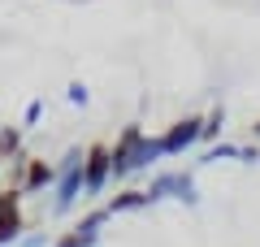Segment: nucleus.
Here are the masks:
<instances>
[{
    "mask_svg": "<svg viewBox=\"0 0 260 247\" xmlns=\"http://www.w3.org/2000/svg\"><path fill=\"white\" fill-rule=\"evenodd\" d=\"M83 156H87V147L74 143L52 165L56 174H52V187H48V212L52 217H65V212H74L83 204Z\"/></svg>",
    "mask_w": 260,
    "mask_h": 247,
    "instance_id": "nucleus-1",
    "label": "nucleus"
},
{
    "mask_svg": "<svg viewBox=\"0 0 260 247\" xmlns=\"http://www.w3.org/2000/svg\"><path fill=\"white\" fill-rule=\"evenodd\" d=\"M148 200L152 204H182V208H200V187H195V169H156L148 178Z\"/></svg>",
    "mask_w": 260,
    "mask_h": 247,
    "instance_id": "nucleus-2",
    "label": "nucleus"
},
{
    "mask_svg": "<svg viewBox=\"0 0 260 247\" xmlns=\"http://www.w3.org/2000/svg\"><path fill=\"white\" fill-rule=\"evenodd\" d=\"M143 126H135V121H130V126H121V135L113 139L109 143V165H113V182H121L126 187L130 178L139 174V152H143Z\"/></svg>",
    "mask_w": 260,
    "mask_h": 247,
    "instance_id": "nucleus-3",
    "label": "nucleus"
},
{
    "mask_svg": "<svg viewBox=\"0 0 260 247\" xmlns=\"http://www.w3.org/2000/svg\"><path fill=\"white\" fill-rule=\"evenodd\" d=\"M113 187V165H109V143H87L83 156V200L95 204Z\"/></svg>",
    "mask_w": 260,
    "mask_h": 247,
    "instance_id": "nucleus-4",
    "label": "nucleus"
},
{
    "mask_svg": "<svg viewBox=\"0 0 260 247\" xmlns=\"http://www.w3.org/2000/svg\"><path fill=\"white\" fill-rule=\"evenodd\" d=\"M160 147H165V161H174V156H186L200 147V113H191V117L174 121V126L160 135Z\"/></svg>",
    "mask_w": 260,
    "mask_h": 247,
    "instance_id": "nucleus-5",
    "label": "nucleus"
},
{
    "mask_svg": "<svg viewBox=\"0 0 260 247\" xmlns=\"http://www.w3.org/2000/svg\"><path fill=\"white\" fill-rule=\"evenodd\" d=\"M26 234V217H22V191L5 187V204H0V247H13Z\"/></svg>",
    "mask_w": 260,
    "mask_h": 247,
    "instance_id": "nucleus-6",
    "label": "nucleus"
},
{
    "mask_svg": "<svg viewBox=\"0 0 260 247\" xmlns=\"http://www.w3.org/2000/svg\"><path fill=\"white\" fill-rule=\"evenodd\" d=\"M52 161H30L26 165V178H22V200H26V195H48V187H52Z\"/></svg>",
    "mask_w": 260,
    "mask_h": 247,
    "instance_id": "nucleus-7",
    "label": "nucleus"
},
{
    "mask_svg": "<svg viewBox=\"0 0 260 247\" xmlns=\"http://www.w3.org/2000/svg\"><path fill=\"white\" fill-rule=\"evenodd\" d=\"M109 212L117 217V212H143V208H152V200H148V191L143 187H121L117 195H109Z\"/></svg>",
    "mask_w": 260,
    "mask_h": 247,
    "instance_id": "nucleus-8",
    "label": "nucleus"
},
{
    "mask_svg": "<svg viewBox=\"0 0 260 247\" xmlns=\"http://www.w3.org/2000/svg\"><path fill=\"white\" fill-rule=\"evenodd\" d=\"M221 130H225V104H213V109L200 117V147L217 143V139H221Z\"/></svg>",
    "mask_w": 260,
    "mask_h": 247,
    "instance_id": "nucleus-9",
    "label": "nucleus"
},
{
    "mask_svg": "<svg viewBox=\"0 0 260 247\" xmlns=\"http://www.w3.org/2000/svg\"><path fill=\"white\" fill-rule=\"evenodd\" d=\"M217 161H239V143L234 139H217V143L200 147V156H195V165H217Z\"/></svg>",
    "mask_w": 260,
    "mask_h": 247,
    "instance_id": "nucleus-10",
    "label": "nucleus"
},
{
    "mask_svg": "<svg viewBox=\"0 0 260 247\" xmlns=\"http://www.w3.org/2000/svg\"><path fill=\"white\" fill-rule=\"evenodd\" d=\"M22 135H26L22 126H0V165L13 161L18 152H26V139H22Z\"/></svg>",
    "mask_w": 260,
    "mask_h": 247,
    "instance_id": "nucleus-11",
    "label": "nucleus"
},
{
    "mask_svg": "<svg viewBox=\"0 0 260 247\" xmlns=\"http://www.w3.org/2000/svg\"><path fill=\"white\" fill-rule=\"evenodd\" d=\"M113 221V212H109V204H100V208H91V212H83V217L74 221V230H87V234H100L104 226Z\"/></svg>",
    "mask_w": 260,
    "mask_h": 247,
    "instance_id": "nucleus-12",
    "label": "nucleus"
},
{
    "mask_svg": "<svg viewBox=\"0 0 260 247\" xmlns=\"http://www.w3.org/2000/svg\"><path fill=\"white\" fill-rule=\"evenodd\" d=\"M95 243H100V234H87V230H70V234L52 238L48 247H95Z\"/></svg>",
    "mask_w": 260,
    "mask_h": 247,
    "instance_id": "nucleus-13",
    "label": "nucleus"
},
{
    "mask_svg": "<svg viewBox=\"0 0 260 247\" xmlns=\"http://www.w3.org/2000/svg\"><path fill=\"white\" fill-rule=\"evenodd\" d=\"M65 100L74 104V109H87V104H91V87H87L83 78H70L65 82Z\"/></svg>",
    "mask_w": 260,
    "mask_h": 247,
    "instance_id": "nucleus-14",
    "label": "nucleus"
},
{
    "mask_svg": "<svg viewBox=\"0 0 260 247\" xmlns=\"http://www.w3.org/2000/svg\"><path fill=\"white\" fill-rule=\"evenodd\" d=\"M44 113H48V100H30L26 113H22V130H35L39 121H44Z\"/></svg>",
    "mask_w": 260,
    "mask_h": 247,
    "instance_id": "nucleus-15",
    "label": "nucleus"
},
{
    "mask_svg": "<svg viewBox=\"0 0 260 247\" xmlns=\"http://www.w3.org/2000/svg\"><path fill=\"white\" fill-rule=\"evenodd\" d=\"M48 243H52V238H48L44 230H26V234H22L13 247H48Z\"/></svg>",
    "mask_w": 260,
    "mask_h": 247,
    "instance_id": "nucleus-16",
    "label": "nucleus"
},
{
    "mask_svg": "<svg viewBox=\"0 0 260 247\" xmlns=\"http://www.w3.org/2000/svg\"><path fill=\"white\" fill-rule=\"evenodd\" d=\"M239 165H260V143H239Z\"/></svg>",
    "mask_w": 260,
    "mask_h": 247,
    "instance_id": "nucleus-17",
    "label": "nucleus"
},
{
    "mask_svg": "<svg viewBox=\"0 0 260 247\" xmlns=\"http://www.w3.org/2000/svg\"><path fill=\"white\" fill-rule=\"evenodd\" d=\"M251 139H256V143H260V117L251 121Z\"/></svg>",
    "mask_w": 260,
    "mask_h": 247,
    "instance_id": "nucleus-18",
    "label": "nucleus"
},
{
    "mask_svg": "<svg viewBox=\"0 0 260 247\" xmlns=\"http://www.w3.org/2000/svg\"><path fill=\"white\" fill-rule=\"evenodd\" d=\"M0 204H5V191H0Z\"/></svg>",
    "mask_w": 260,
    "mask_h": 247,
    "instance_id": "nucleus-19",
    "label": "nucleus"
}]
</instances>
